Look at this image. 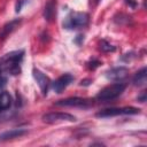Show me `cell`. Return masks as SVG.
<instances>
[{
    "instance_id": "30bf717a",
    "label": "cell",
    "mask_w": 147,
    "mask_h": 147,
    "mask_svg": "<svg viewBox=\"0 0 147 147\" xmlns=\"http://www.w3.org/2000/svg\"><path fill=\"white\" fill-rule=\"evenodd\" d=\"M21 22H22L21 18H15V20H13V21L6 23V24L1 28V30H0V38H1V39H5L7 36H9L13 31H15V30L20 26Z\"/></svg>"
},
{
    "instance_id": "ba28073f",
    "label": "cell",
    "mask_w": 147,
    "mask_h": 147,
    "mask_svg": "<svg viewBox=\"0 0 147 147\" xmlns=\"http://www.w3.org/2000/svg\"><path fill=\"white\" fill-rule=\"evenodd\" d=\"M32 76H33L34 80L37 82V84H38V86H39L41 93H42L44 95H46V94H47V91H48V87H49V85H51L49 78H48L45 74H42L40 70H38V69H33V70H32Z\"/></svg>"
},
{
    "instance_id": "e0dca14e",
    "label": "cell",
    "mask_w": 147,
    "mask_h": 147,
    "mask_svg": "<svg viewBox=\"0 0 147 147\" xmlns=\"http://www.w3.org/2000/svg\"><path fill=\"white\" fill-rule=\"evenodd\" d=\"M26 1H28V0H18L17 3H16V11H20L21 8L23 7V5H24Z\"/></svg>"
},
{
    "instance_id": "5bb4252c",
    "label": "cell",
    "mask_w": 147,
    "mask_h": 147,
    "mask_svg": "<svg viewBox=\"0 0 147 147\" xmlns=\"http://www.w3.org/2000/svg\"><path fill=\"white\" fill-rule=\"evenodd\" d=\"M13 105V98L8 92H0V113L10 108Z\"/></svg>"
},
{
    "instance_id": "5b68a950",
    "label": "cell",
    "mask_w": 147,
    "mask_h": 147,
    "mask_svg": "<svg viewBox=\"0 0 147 147\" xmlns=\"http://www.w3.org/2000/svg\"><path fill=\"white\" fill-rule=\"evenodd\" d=\"M41 119L44 123H47V124H57L62 122H76L77 121V118L74 115L69 113H61V111L47 113L42 115Z\"/></svg>"
},
{
    "instance_id": "2e32d148",
    "label": "cell",
    "mask_w": 147,
    "mask_h": 147,
    "mask_svg": "<svg viewBox=\"0 0 147 147\" xmlns=\"http://www.w3.org/2000/svg\"><path fill=\"white\" fill-rule=\"evenodd\" d=\"M6 82H7L6 77L3 76V72H1V70H0V88L6 85Z\"/></svg>"
},
{
    "instance_id": "7c38bea8",
    "label": "cell",
    "mask_w": 147,
    "mask_h": 147,
    "mask_svg": "<svg viewBox=\"0 0 147 147\" xmlns=\"http://www.w3.org/2000/svg\"><path fill=\"white\" fill-rule=\"evenodd\" d=\"M56 15V0H49L44 9V17L47 22H52Z\"/></svg>"
},
{
    "instance_id": "8fae6325",
    "label": "cell",
    "mask_w": 147,
    "mask_h": 147,
    "mask_svg": "<svg viewBox=\"0 0 147 147\" xmlns=\"http://www.w3.org/2000/svg\"><path fill=\"white\" fill-rule=\"evenodd\" d=\"M26 133V129L24 127H18V129H11L8 130L6 132H2L0 134V140L5 141V140H9V139H14V138H20L22 136H24Z\"/></svg>"
},
{
    "instance_id": "277c9868",
    "label": "cell",
    "mask_w": 147,
    "mask_h": 147,
    "mask_svg": "<svg viewBox=\"0 0 147 147\" xmlns=\"http://www.w3.org/2000/svg\"><path fill=\"white\" fill-rule=\"evenodd\" d=\"M140 114V109L134 107H115V108H107L100 110L95 114L96 117L106 118V117H114V116H122V115H137Z\"/></svg>"
},
{
    "instance_id": "ac0fdd59",
    "label": "cell",
    "mask_w": 147,
    "mask_h": 147,
    "mask_svg": "<svg viewBox=\"0 0 147 147\" xmlns=\"http://www.w3.org/2000/svg\"><path fill=\"white\" fill-rule=\"evenodd\" d=\"M125 2L131 8H136L137 7V0H125Z\"/></svg>"
},
{
    "instance_id": "7a4b0ae2",
    "label": "cell",
    "mask_w": 147,
    "mask_h": 147,
    "mask_svg": "<svg viewBox=\"0 0 147 147\" xmlns=\"http://www.w3.org/2000/svg\"><path fill=\"white\" fill-rule=\"evenodd\" d=\"M90 16L85 11H72L63 21V28L67 30L83 29L88 24Z\"/></svg>"
},
{
    "instance_id": "9a60e30c",
    "label": "cell",
    "mask_w": 147,
    "mask_h": 147,
    "mask_svg": "<svg viewBox=\"0 0 147 147\" xmlns=\"http://www.w3.org/2000/svg\"><path fill=\"white\" fill-rule=\"evenodd\" d=\"M100 49L102 52H114L115 51V47L113 45H110L109 42H107L106 40H102L101 44H100Z\"/></svg>"
},
{
    "instance_id": "6da1fadb",
    "label": "cell",
    "mask_w": 147,
    "mask_h": 147,
    "mask_svg": "<svg viewBox=\"0 0 147 147\" xmlns=\"http://www.w3.org/2000/svg\"><path fill=\"white\" fill-rule=\"evenodd\" d=\"M24 51H13L10 53L5 54L0 59V70L3 74L9 75H18L21 72V64L23 61Z\"/></svg>"
},
{
    "instance_id": "ffe728a7",
    "label": "cell",
    "mask_w": 147,
    "mask_h": 147,
    "mask_svg": "<svg viewBox=\"0 0 147 147\" xmlns=\"http://www.w3.org/2000/svg\"><path fill=\"white\" fill-rule=\"evenodd\" d=\"M99 2H100V0H91V5H93V6H96Z\"/></svg>"
},
{
    "instance_id": "3957f363",
    "label": "cell",
    "mask_w": 147,
    "mask_h": 147,
    "mask_svg": "<svg viewBox=\"0 0 147 147\" xmlns=\"http://www.w3.org/2000/svg\"><path fill=\"white\" fill-rule=\"evenodd\" d=\"M126 85L124 83H115L111 84L105 88H102L95 96V99L98 101H102V102H107V101H111L115 100L116 98H118L125 90Z\"/></svg>"
},
{
    "instance_id": "d6986e66",
    "label": "cell",
    "mask_w": 147,
    "mask_h": 147,
    "mask_svg": "<svg viewBox=\"0 0 147 147\" xmlns=\"http://www.w3.org/2000/svg\"><path fill=\"white\" fill-rule=\"evenodd\" d=\"M138 101H140V102H145L146 101V92L145 91L141 92V94L138 96Z\"/></svg>"
},
{
    "instance_id": "52a82bcc",
    "label": "cell",
    "mask_w": 147,
    "mask_h": 147,
    "mask_svg": "<svg viewBox=\"0 0 147 147\" xmlns=\"http://www.w3.org/2000/svg\"><path fill=\"white\" fill-rule=\"evenodd\" d=\"M105 75H106V78L109 80L119 82V80H123L124 78H126V76L129 75V69L125 67H115V68L107 70Z\"/></svg>"
},
{
    "instance_id": "4fadbf2b",
    "label": "cell",
    "mask_w": 147,
    "mask_h": 147,
    "mask_svg": "<svg viewBox=\"0 0 147 147\" xmlns=\"http://www.w3.org/2000/svg\"><path fill=\"white\" fill-rule=\"evenodd\" d=\"M146 80H147V70L144 67L139 71L136 72V75L132 78V83L134 86H142L146 84Z\"/></svg>"
},
{
    "instance_id": "8992f818",
    "label": "cell",
    "mask_w": 147,
    "mask_h": 147,
    "mask_svg": "<svg viewBox=\"0 0 147 147\" xmlns=\"http://www.w3.org/2000/svg\"><path fill=\"white\" fill-rule=\"evenodd\" d=\"M56 106L60 107H76V108H88L93 105V101L90 99H85V98H78V96H74V98H67L63 100H59L55 102Z\"/></svg>"
},
{
    "instance_id": "9c48e42d",
    "label": "cell",
    "mask_w": 147,
    "mask_h": 147,
    "mask_svg": "<svg viewBox=\"0 0 147 147\" xmlns=\"http://www.w3.org/2000/svg\"><path fill=\"white\" fill-rule=\"evenodd\" d=\"M74 80V76L70 74H64L60 76L55 82L52 83V87L56 93H61L68 85H70Z\"/></svg>"
}]
</instances>
